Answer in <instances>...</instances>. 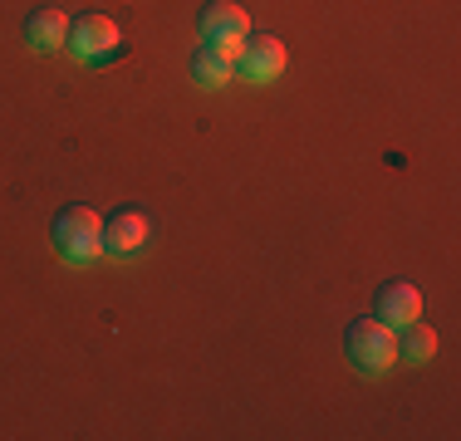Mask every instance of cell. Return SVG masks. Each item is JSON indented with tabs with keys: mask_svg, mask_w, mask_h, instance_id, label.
Here are the masks:
<instances>
[{
	"mask_svg": "<svg viewBox=\"0 0 461 441\" xmlns=\"http://www.w3.org/2000/svg\"><path fill=\"white\" fill-rule=\"evenodd\" d=\"M196 30H202V40H246L250 15L236 0H212V5L202 10V20H196Z\"/></svg>",
	"mask_w": 461,
	"mask_h": 441,
	"instance_id": "obj_8",
	"label": "cell"
},
{
	"mask_svg": "<svg viewBox=\"0 0 461 441\" xmlns=\"http://www.w3.org/2000/svg\"><path fill=\"white\" fill-rule=\"evenodd\" d=\"M344 353L358 373L378 378V373H388L393 358H398V334H393V324H383V319H354V324L344 328Z\"/></svg>",
	"mask_w": 461,
	"mask_h": 441,
	"instance_id": "obj_2",
	"label": "cell"
},
{
	"mask_svg": "<svg viewBox=\"0 0 461 441\" xmlns=\"http://www.w3.org/2000/svg\"><path fill=\"white\" fill-rule=\"evenodd\" d=\"M417 314H422V294H417L408 280L378 284V294H373V319H383V324L402 328V324H412Z\"/></svg>",
	"mask_w": 461,
	"mask_h": 441,
	"instance_id": "obj_7",
	"label": "cell"
},
{
	"mask_svg": "<svg viewBox=\"0 0 461 441\" xmlns=\"http://www.w3.org/2000/svg\"><path fill=\"white\" fill-rule=\"evenodd\" d=\"M50 240H54V250H59L69 265H89V260L104 256V216H98L94 206L69 202L59 216H54Z\"/></svg>",
	"mask_w": 461,
	"mask_h": 441,
	"instance_id": "obj_1",
	"label": "cell"
},
{
	"mask_svg": "<svg viewBox=\"0 0 461 441\" xmlns=\"http://www.w3.org/2000/svg\"><path fill=\"white\" fill-rule=\"evenodd\" d=\"M69 50H74V59H84V64H113L128 44H123V30L108 15H79L69 25Z\"/></svg>",
	"mask_w": 461,
	"mask_h": 441,
	"instance_id": "obj_3",
	"label": "cell"
},
{
	"mask_svg": "<svg viewBox=\"0 0 461 441\" xmlns=\"http://www.w3.org/2000/svg\"><path fill=\"white\" fill-rule=\"evenodd\" d=\"M240 44H246V40H202V44H196V54H192V74H196V84L221 88V84L236 79Z\"/></svg>",
	"mask_w": 461,
	"mask_h": 441,
	"instance_id": "obj_4",
	"label": "cell"
},
{
	"mask_svg": "<svg viewBox=\"0 0 461 441\" xmlns=\"http://www.w3.org/2000/svg\"><path fill=\"white\" fill-rule=\"evenodd\" d=\"M432 353H437V328H427L422 319H412V324H402L398 358H408V363H427Z\"/></svg>",
	"mask_w": 461,
	"mask_h": 441,
	"instance_id": "obj_10",
	"label": "cell"
},
{
	"mask_svg": "<svg viewBox=\"0 0 461 441\" xmlns=\"http://www.w3.org/2000/svg\"><path fill=\"white\" fill-rule=\"evenodd\" d=\"M285 64H290L285 40H276V35H246L236 69L246 74V79H256V84H270V79H280V74H285Z\"/></svg>",
	"mask_w": 461,
	"mask_h": 441,
	"instance_id": "obj_6",
	"label": "cell"
},
{
	"mask_svg": "<svg viewBox=\"0 0 461 441\" xmlns=\"http://www.w3.org/2000/svg\"><path fill=\"white\" fill-rule=\"evenodd\" d=\"M148 240H152V220L133 212V206H123V212H113L104 220V256H113V260L138 256Z\"/></svg>",
	"mask_w": 461,
	"mask_h": 441,
	"instance_id": "obj_5",
	"label": "cell"
},
{
	"mask_svg": "<svg viewBox=\"0 0 461 441\" xmlns=\"http://www.w3.org/2000/svg\"><path fill=\"white\" fill-rule=\"evenodd\" d=\"M69 25H74V20L64 15V10H54V5L30 10V20H25V44H30V50H40V54L64 50V44H69Z\"/></svg>",
	"mask_w": 461,
	"mask_h": 441,
	"instance_id": "obj_9",
	"label": "cell"
}]
</instances>
